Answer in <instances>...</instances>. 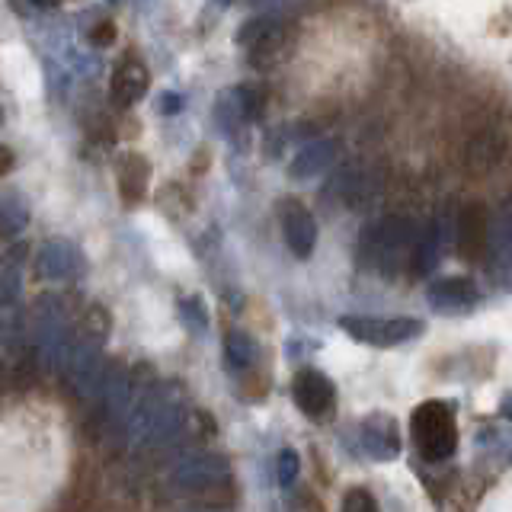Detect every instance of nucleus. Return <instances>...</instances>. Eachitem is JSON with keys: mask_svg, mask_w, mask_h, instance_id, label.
Listing matches in <instances>:
<instances>
[{"mask_svg": "<svg viewBox=\"0 0 512 512\" xmlns=\"http://www.w3.org/2000/svg\"><path fill=\"white\" fill-rule=\"evenodd\" d=\"M410 432L416 452L429 464H442L458 448V420L448 400H423L410 416Z\"/></svg>", "mask_w": 512, "mask_h": 512, "instance_id": "obj_1", "label": "nucleus"}, {"mask_svg": "<svg viewBox=\"0 0 512 512\" xmlns=\"http://www.w3.org/2000/svg\"><path fill=\"white\" fill-rule=\"evenodd\" d=\"M340 327L352 336L356 343L375 346V349H391L400 343L420 340L426 333V324L420 317H362V314H346L340 317Z\"/></svg>", "mask_w": 512, "mask_h": 512, "instance_id": "obj_2", "label": "nucleus"}, {"mask_svg": "<svg viewBox=\"0 0 512 512\" xmlns=\"http://www.w3.org/2000/svg\"><path fill=\"white\" fill-rule=\"evenodd\" d=\"M413 224L407 218H384L378 228L368 231V253L381 263L384 276H397V266L413 253Z\"/></svg>", "mask_w": 512, "mask_h": 512, "instance_id": "obj_3", "label": "nucleus"}, {"mask_svg": "<svg viewBox=\"0 0 512 512\" xmlns=\"http://www.w3.org/2000/svg\"><path fill=\"white\" fill-rule=\"evenodd\" d=\"M231 477V464L224 455H186L173 464L170 471V484L180 490H212Z\"/></svg>", "mask_w": 512, "mask_h": 512, "instance_id": "obj_4", "label": "nucleus"}, {"mask_svg": "<svg viewBox=\"0 0 512 512\" xmlns=\"http://www.w3.org/2000/svg\"><path fill=\"white\" fill-rule=\"evenodd\" d=\"M292 397L304 416L311 420H324V416L336 407V388L333 381L320 372V368H301L292 378Z\"/></svg>", "mask_w": 512, "mask_h": 512, "instance_id": "obj_5", "label": "nucleus"}, {"mask_svg": "<svg viewBox=\"0 0 512 512\" xmlns=\"http://www.w3.org/2000/svg\"><path fill=\"white\" fill-rule=\"evenodd\" d=\"M359 445L368 458L375 461H394L400 455V426L388 413H368L359 423Z\"/></svg>", "mask_w": 512, "mask_h": 512, "instance_id": "obj_6", "label": "nucleus"}, {"mask_svg": "<svg viewBox=\"0 0 512 512\" xmlns=\"http://www.w3.org/2000/svg\"><path fill=\"white\" fill-rule=\"evenodd\" d=\"M426 301L439 314H464L480 304V288L464 276H442L426 288Z\"/></svg>", "mask_w": 512, "mask_h": 512, "instance_id": "obj_7", "label": "nucleus"}, {"mask_svg": "<svg viewBox=\"0 0 512 512\" xmlns=\"http://www.w3.org/2000/svg\"><path fill=\"white\" fill-rule=\"evenodd\" d=\"M282 234H285L288 250H292L298 260H311L317 250V221L301 202L288 199L282 205Z\"/></svg>", "mask_w": 512, "mask_h": 512, "instance_id": "obj_8", "label": "nucleus"}, {"mask_svg": "<svg viewBox=\"0 0 512 512\" xmlns=\"http://www.w3.org/2000/svg\"><path fill=\"white\" fill-rule=\"evenodd\" d=\"M151 87V71L144 68L138 58H125L116 64V71H112V80H109V96L112 103L128 109L135 106L138 100H144V93Z\"/></svg>", "mask_w": 512, "mask_h": 512, "instance_id": "obj_9", "label": "nucleus"}, {"mask_svg": "<svg viewBox=\"0 0 512 512\" xmlns=\"http://www.w3.org/2000/svg\"><path fill=\"white\" fill-rule=\"evenodd\" d=\"M458 234H461V253L468 256L471 263L484 260L487 250H490V215H487V208L480 202H471L468 208H464Z\"/></svg>", "mask_w": 512, "mask_h": 512, "instance_id": "obj_10", "label": "nucleus"}, {"mask_svg": "<svg viewBox=\"0 0 512 512\" xmlns=\"http://www.w3.org/2000/svg\"><path fill=\"white\" fill-rule=\"evenodd\" d=\"M116 180L125 205H135L148 196V183H151V164L148 157L138 151H125L116 160Z\"/></svg>", "mask_w": 512, "mask_h": 512, "instance_id": "obj_11", "label": "nucleus"}, {"mask_svg": "<svg viewBox=\"0 0 512 512\" xmlns=\"http://www.w3.org/2000/svg\"><path fill=\"white\" fill-rule=\"evenodd\" d=\"M77 269V250L68 240H48L36 253V276L45 282H64Z\"/></svg>", "mask_w": 512, "mask_h": 512, "instance_id": "obj_12", "label": "nucleus"}, {"mask_svg": "<svg viewBox=\"0 0 512 512\" xmlns=\"http://www.w3.org/2000/svg\"><path fill=\"white\" fill-rule=\"evenodd\" d=\"M333 160H336V141H311L292 157V164H288V176L298 180V183L314 180V176L324 173Z\"/></svg>", "mask_w": 512, "mask_h": 512, "instance_id": "obj_13", "label": "nucleus"}, {"mask_svg": "<svg viewBox=\"0 0 512 512\" xmlns=\"http://www.w3.org/2000/svg\"><path fill=\"white\" fill-rule=\"evenodd\" d=\"M212 116H215V125L224 138H234V135H240V128L250 125L244 100H240V87H228V90L218 93Z\"/></svg>", "mask_w": 512, "mask_h": 512, "instance_id": "obj_14", "label": "nucleus"}, {"mask_svg": "<svg viewBox=\"0 0 512 512\" xmlns=\"http://www.w3.org/2000/svg\"><path fill=\"white\" fill-rule=\"evenodd\" d=\"M23 256L26 247L13 244L0 263V308H10V304L20 298V285H23Z\"/></svg>", "mask_w": 512, "mask_h": 512, "instance_id": "obj_15", "label": "nucleus"}, {"mask_svg": "<svg viewBox=\"0 0 512 512\" xmlns=\"http://www.w3.org/2000/svg\"><path fill=\"white\" fill-rule=\"evenodd\" d=\"M224 356H228V365L234 368V372H244V368H250L253 359H256V343L250 340V333L228 330V336H224Z\"/></svg>", "mask_w": 512, "mask_h": 512, "instance_id": "obj_16", "label": "nucleus"}, {"mask_svg": "<svg viewBox=\"0 0 512 512\" xmlns=\"http://www.w3.org/2000/svg\"><path fill=\"white\" fill-rule=\"evenodd\" d=\"M176 308H180V320H183V327L192 333V336H205L208 327H212V320H208V311H205V304L199 295H186L176 301Z\"/></svg>", "mask_w": 512, "mask_h": 512, "instance_id": "obj_17", "label": "nucleus"}, {"mask_svg": "<svg viewBox=\"0 0 512 512\" xmlns=\"http://www.w3.org/2000/svg\"><path fill=\"white\" fill-rule=\"evenodd\" d=\"M26 221H29V205L16 196H4V202H0V228H4V237H16L23 228H26Z\"/></svg>", "mask_w": 512, "mask_h": 512, "instance_id": "obj_18", "label": "nucleus"}, {"mask_svg": "<svg viewBox=\"0 0 512 512\" xmlns=\"http://www.w3.org/2000/svg\"><path fill=\"white\" fill-rule=\"evenodd\" d=\"M298 471H301V458L295 448H282L279 458H276V477L282 487H292L298 480Z\"/></svg>", "mask_w": 512, "mask_h": 512, "instance_id": "obj_19", "label": "nucleus"}, {"mask_svg": "<svg viewBox=\"0 0 512 512\" xmlns=\"http://www.w3.org/2000/svg\"><path fill=\"white\" fill-rule=\"evenodd\" d=\"M343 512H378V500L365 487H352L343 496Z\"/></svg>", "mask_w": 512, "mask_h": 512, "instance_id": "obj_20", "label": "nucleus"}, {"mask_svg": "<svg viewBox=\"0 0 512 512\" xmlns=\"http://www.w3.org/2000/svg\"><path fill=\"white\" fill-rule=\"evenodd\" d=\"M116 36H119V32H116V23H112V20L96 23V26L87 32V39H90L93 48H109L112 42H116Z\"/></svg>", "mask_w": 512, "mask_h": 512, "instance_id": "obj_21", "label": "nucleus"}, {"mask_svg": "<svg viewBox=\"0 0 512 512\" xmlns=\"http://www.w3.org/2000/svg\"><path fill=\"white\" fill-rule=\"evenodd\" d=\"M183 106H186L183 93H176V90L157 93V112H160V116H180Z\"/></svg>", "mask_w": 512, "mask_h": 512, "instance_id": "obj_22", "label": "nucleus"}, {"mask_svg": "<svg viewBox=\"0 0 512 512\" xmlns=\"http://www.w3.org/2000/svg\"><path fill=\"white\" fill-rule=\"evenodd\" d=\"M13 164H16L13 151H10V148H4V144H0V180H4V176L13 170Z\"/></svg>", "mask_w": 512, "mask_h": 512, "instance_id": "obj_23", "label": "nucleus"}, {"mask_svg": "<svg viewBox=\"0 0 512 512\" xmlns=\"http://www.w3.org/2000/svg\"><path fill=\"white\" fill-rule=\"evenodd\" d=\"M23 4H32V7H39V10H55L61 0H16V10H20V13H26Z\"/></svg>", "mask_w": 512, "mask_h": 512, "instance_id": "obj_24", "label": "nucleus"}, {"mask_svg": "<svg viewBox=\"0 0 512 512\" xmlns=\"http://www.w3.org/2000/svg\"><path fill=\"white\" fill-rule=\"evenodd\" d=\"M218 4H221V7H231V4H234V0H218Z\"/></svg>", "mask_w": 512, "mask_h": 512, "instance_id": "obj_25", "label": "nucleus"}, {"mask_svg": "<svg viewBox=\"0 0 512 512\" xmlns=\"http://www.w3.org/2000/svg\"><path fill=\"white\" fill-rule=\"evenodd\" d=\"M0 125H4V106H0Z\"/></svg>", "mask_w": 512, "mask_h": 512, "instance_id": "obj_26", "label": "nucleus"}]
</instances>
